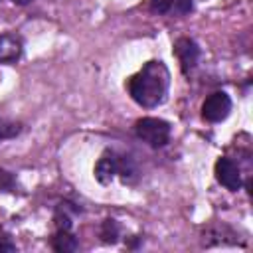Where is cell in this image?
<instances>
[{"instance_id":"1","label":"cell","mask_w":253,"mask_h":253,"mask_svg":"<svg viewBox=\"0 0 253 253\" xmlns=\"http://www.w3.org/2000/svg\"><path fill=\"white\" fill-rule=\"evenodd\" d=\"M170 85V73L162 61H148L128 79L130 97L142 107H156L164 101Z\"/></svg>"},{"instance_id":"2","label":"cell","mask_w":253,"mask_h":253,"mask_svg":"<svg viewBox=\"0 0 253 253\" xmlns=\"http://www.w3.org/2000/svg\"><path fill=\"white\" fill-rule=\"evenodd\" d=\"M134 132L148 146L160 148L170 138V125L166 121H162V119H156V117H144V119H138L136 121Z\"/></svg>"},{"instance_id":"3","label":"cell","mask_w":253,"mask_h":253,"mask_svg":"<svg viewBox=\"0 0 253 253\" xmlns=\"http://www.w3.org/2000/svg\"><path fill=\"white\" fill-rule=\"evenodd\" d=\"M229 111H231V99H229V95L223 93V91L211 93V95L204 101V105H202V115H204V119L210 121V123H219V121H223V119L229 115Z\"/></svg>"},{"instance_id":"4","label":"cell","mask_w":253,"mask_h":253,"mask_svg":"<svg viewBox=\"0 0 253 253\" xmlns=\"http://www.w3.org/2000/svg\"><path fill=\"white\" fill-rule=\"evenodd\" d=\"M215 178L221 186H225L231 192H237L241 188V172L231 158L223 156L215 162Z\"/></svg>"},{"instance_id":"5","label":"cell","mask_w":253,"mask_h":253,"mask_svg":"<svg viewBox=\"0 0 253 253\" xmlns=\"http://www.w3.org/2000/svg\"><path fill=\"white\" fill-rule=\"evenodd\" d=\"M174 51H176V57L180 59V65H182V71L188 73L196 63H198V57H200V47L194 40L190 38H180L174 45Z\"/></svg>"},{"instance_id":"6","label":"cell","mask_w":253,"mask_h":253,"mask_svg":"<svg viewBox=\"0 0 253 253\" xmlns=\"http://www.w3.org/2000/svg\"><path fill=\"white\" fill-rule=\"evenodd\" d=\"M22 55V40L14 34L0 36V63H14Z\"/></svg>"},{"instance_id":"7","label":"cell","mask_w":253,"mask_h":253,"mask_svg":"<svg viewBox=\"0 0 253 253\" xmlns=\"http://www.w3.org/2000/svg\"><path fill=\"white\" fill-rule=\"evenodd\" d=\"M117 166H119V156L115 152H105L95 166V178L101 184H109L117 174Z\"/></svg>"},{"instance_id":"8","label":"cell","mask_w":253,"mask_h":253,"mask_svg":"<svg viewBox=\"0 0 253 253\" xmlns=\"http://www.w3.org/2000/svg\"><path fill=\"white\" fill-rule=\"evenodd\" d=\"M77 239L67 231V229H57V233L51 239V247L57 253H73L77 249Z\"/></svg>"},{"instance_id":"9","label":"cell","mask_w":253,"mask_h":253,"mask_svg":"<svg viewBox=\"0 0 253 253\" xmlns=\"http://www.w3.org/2000/svg\"><path fill=\"white\" fill-rule=\"evenodd\" d=\"M73 204L69 202H63L57 206L55 210V215H53V221H55V227L57 229H71V211H77V208H71Z\"/></svg>"},{"instance_id":"10","label":"cell","mask_w":253,"mask_h":253,"mask_svg":"<svg viewBox=\"0 0 253 253\" xmlns=\"http://www.w3.org/2000/svg\"><path fill=\"white\" fill-rule=\"evenodd\" d=\"M117 174H121V178L125 182H130L136 176V168L134 162L128 156H119V166H117Z\"/></svg>"},{"instance_id":"11","label":"cell","mask_w":253,"mask_h":253,"mask_svg":"<svg viewBox=\"0 0 253 253\" xmlns=\"http://www.w3.org/2000/svg\"><path fill=\"white\" fill-rule=\"evenodd\" d=\"M101 239L105 243H115L119 239V225L115 219H105L101 225Z\"/></svg>"},{"instance_id":"12","label":"cell","mask_w":253,"mask_h":253,"mask_svg":"<svg viewBox=\"0 0 253 253\" xmlns=\"http://www.w3.org/2000/svg\"><path fill=\"white\" fill-rule=\"evenodd\" d=\"M18 132H20V125H16V123H12V121L0 117V140L14 138Z\"/></svg>"},{"instance_id":"13","label":"cell","mask_w":253,"mask_h":253,"mask_svg":"<svg viewBox=\"0 0 253 253\" xmlns=\"http://www.w3.org/2000/svg\"><path fill=\"white\" fill-rule=\"evenodd\" d=\"M174 6H176V0H150L152 12H158V14H168L170 10H174Z\"/></svg>"},{"instance_id":"14","label":"cell","mask_w":253,"mask_h":253,"mask_svg":"<svg viewBox=\"0 0 253 253\" xmlns=\"http://www.w3.org/2000/svg\"><path fill=\"white\" fill-rule=\"evenodd\" d=\"M14 188V178L10 172L0 170V190H12Z\"/></svg>"},{"instance_id":"15","label":"cell","mask_w":253,"mask_h":253,"mask_svg":"<svg viewBox=\"0 0 253 253\" xmlns=\"http://www.w3.org/2000/svg\"><path fill=\"white\" fill-rule=\"evenodd\" d=\"M0 251H16V245L10 243L8 239H0Z\"/></svg>"},{"instance_id":"16","label":"cell","mask_w":253,"mask_h":253,"mask_svg":"<svg viewBox=\"0 0 253 253\" xmlns=\"http://www.w3.org/2000/svg\"><path fill=\"white\" fill-rule=\"evenodd\" d=\"M14 4H20V6H24V4H30L32 0H12Z\"/></svg>"}]
</instances>
